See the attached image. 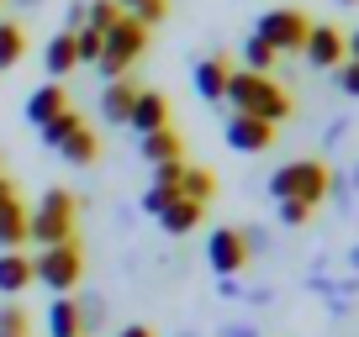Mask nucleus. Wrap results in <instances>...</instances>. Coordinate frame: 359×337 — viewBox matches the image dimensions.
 Instances as JSON below:
<instances>
[{"label": "nucleus", "instance_id": "obj_1", "mask_svg": "<svg viewBox=\"0 0 359 337\" xmlns=\"http://www.w3.org/2000/svg\"><path fill=\"white\" fill-rule=\"evenodd\" d=\"M222 101H233L238 116H259V122H269V127H280L285 116H291V95L269 74H248V69H233V74H227Z\"/></svg>", "mask_w": 359, "mask_h": 337}, {"label": "nucleus", "instance_id": "obj_2", "mask_svg": "<svg viewBox=\"0 0 359 337\" xmlns=\"http://www.w3.org/2000/svg\"><path fill=\"white\" fill-rule=\"evenodd\" d=\"M74 227H79L74 195H69L64 185H53V190H43V201H37L32 216H27V243H37V248L74 243Z\"/></svg>", "mask_w": 359, "mask_h": 337}, {"label": "nucleus", "instance_id": "obj_3", "mask_svg": "<svg viewBox=\"0 0 359 337\" xmlns=\"http://www.w3.org/2000/svg\"><path fill=\"white\" fill-rule=\"evenodd\" d=\"M327 185H333V174H327L323 158H291V164H280L269 174V195L275 201H302V206H317L327 195Z\"/></svg>", "mask_w": 359, "mask_h": 337}, {"label": "nucleus", "instance_id": "obj_4", "mask_svg": "<svg viewBox=\"0 0 359 337\" xmlns=\"http://www.w3.org/2000/svg\"><path fill=\"white\" fill-rule=\"evenodd\" d=\"M148 48V27L133 16H116V27H106V48H101V79H127V69L143 58Z\"/></svg>", "mask_w": 359, "mask_h": 337}, {"label": "nucleus", "instance_id": "obj_5", "mask_svg": "<svg viewBox=\"0 0 359 337\" xmlns=\"http://www.w3.org/2000/svg\"><path fill=\"white\" fill-rule=\"evenodd\" d=\"M79 280H85L79 243H58V248H37L32 253V285H48L53 295H69Z\"/></svg>", "mask_w": 359, "mask_h": 337}, {"label": "nucleus", "instance_id": "obj_6", "mask_svg": "<svg viewBox=\"0 0 359 337\" xmlns=\"http://www.w3.org/2000/svg\"><path fill=\"white\" fill-rule=\"evenodd\" d=\"M306 32H312V22H306L302 11H291V6H275V11H264L254 22V37H259V43H269L275 53H302Z\"/></svg>", "mask_w": 359, "mask_h": 337}, {"label": "nucleus", "instance_id": "obj_7", "mask_svg": "<svg viewBox=\"0 0 359 337\" xmlns=\"http://www.w3.org/2000/svg\"><path fill=\"white\" fill-rule=\"evenodd\" d=\"M248 259H254V253H248V243H243L238 227H217V232L206 237V264L217 269V280H238Z\"/></svg>", "mask_w": 359, "mask_h": 337}, {"label": "nucleus", "instance_id": "obj_8", "mask_svg": "<svg viewBox=\"0 0 359 337\" xmlns=\"http://www.w3.org/2000/svg\"><path fill=\"white\" fill-rule=\"evenodd\" d=\"M227 148H233V153H264L269 143H275V127L269 122H259V116H227Z\"/></svg>", "mask_w": 359, "mask_h": 337}, {"label": "nucleus", "instance_id": "obj_9", "mask_svg": "<svg viewBox=\"0 0 359 337\" xmlns=\"http://www.w3.org/2000/svg\"><path fill=\"white\" fill-rule=\"evenodd\" d=\"M302 53H306V64H312V69H338V64H344V32L327 27V22H317L312 32H306Z\"/></svg>", "mask_w": 359, "mask_h": 337}, {"label": "nucleus", "instance_id": "obj_10", "mask_svg": "<svg viewBox=\"0 0 359 337\" xmlns=\"http://www.w3.org/2000/svg\"><path fill=\"white\" fill-rule=\"evenodd\" d=\"M127 127H133L137 137L164 132V127H169V101H164L158 90H137V95H133V111H127Z\"/></svg>", "mask_w": 359, "mask_h": 337}, {"label": "nucleus", "instance_id": "obj_11", "mask_svg": "<svg viewBox=\"0 0 359 337\" xmlns=\"http://www.w3.org/2000/svg\"><path fill=\"white\" fill-rule=\"evenodd\" d=\"M227 74H233V64H227L222 53H212V58H201V64L191 69V79H196V95H201L206 106H217L227 95Z\"/></svg>", "mask_w": 359, "mask_h": 337}, {"label": "nucleus", "instance_id": "obj_12", "mask_svg": "<svg viewBox=\"0 0 359 337\" xmlns=\"http://www.w3.org/2000/svg\"><path fill=\"white\" fill-rule=\"evenodd\" d=\"M69 111V90H64V85H43V90H32V95H27V127H48V122H53V116H64Z\"/></svg>", "mask_w": 359, "mask_h": 337}, {"label": "nucleus", "instance_id": "obj_13", "mask_svg": "<svg viewBox=\"0 0 359 337\" xmlns=\"http://www.w3.org/2000/svg\"><path fill=\"white\" fill-rule=\"evenodd\" d=\"M137 153H143V164H180V158H185V137H180L175 127H164V132L137 137Z\"/></svg>", "mask_w": 359, "mask_h": 337}, {"label": "nucleus", "instance_id": "obj_14", "mask_svg": "<svg viewBox=\"0 0 359 337\" xmlns=\"http://www.w3.org/2000/svg\"><path fill=\"white\" fill-rule=\"evenodd\" d=\"M201 216H206V206H196V201H185V195H175V201L158 211V227H164L169 237H185V232H196V227H201Z\"/></svg>", "mask_w": 359, "mask_h": 337}, {"label": "nucleus", "instance_id": "obj_15", "mask_svg": "<svg viewBox=\"0 0 359 337\" xmlns=\"http://www.w3.org/2000/svg\"><path fill=\"white\" fill-rule=\"evenodd\" d=\"M32 285V259H27V248H11V253H0V295H22Z\"/></svg>", "mask_w": 359, "mask_h": 337}, {"label": "nucleus", "instance_id": "obj_16", "mask_svg": "<svg viewBox=\"0 0 359 337\" xmlns=\"http://www.w3.org/2000/svg\"><path fill=\"white\" fill-rule=\"evenodd\" d=\"M133 95H137V85H133V79H106V90H101V116H106L111 127H127Z\"/></svg>", "mask_w": 359, "mask_h": 337}, {"label": "nucleus", "instance_id": "obj_17", "mask_svg": "<svg viewBox=\"0 0 359 337\" xmlns=\"http://www.w3.org/2000/svg\"><path fill=\"white\" fill-rule=\"evenodd\" d=\"M58 153H64V164H74V168H90L95 158H101V137L90 132V127H74V132L64 137V148H58Z\"/></svg>", "mask_w": 359, "mask_h": 337}, {"label": "nucleus", "instance_id": "obj_18", "mask_svg": "<svg viewBox=\"0 0 359 337\" xmlns=\"http://www.w3.org/2000/svg\"><path fill=\"white\" fill-rule=\"evenodd\" d=\"M27 206L11 201L6 211H0V253H11V248H27Z\"/></svg>", "mask_w": 359, "mask_h": 337}, {"label": "nucleus", "instance_id": "obj_19", "mask_svg": "<svg viewBox=\"0 0 359 337\" xmlns=\"http://www.w3.org/2000/svg\"><path fill=\"white\" fill-rule=\"evenodd\" d=\"M48 332L53 337H79V301L74 295H53V306H48Z\"/></svg>", "mask_w": 359, "mask_h": 337}, {"label": "nucleus", "instance_id": "obj_20", "mask_svg": "<svg viewBox=\"0 0 359 337\" xmlns=\"http://www.w3.org/2000/svg\"><path fill=\"white\" fill-rule=\"evenodd\" d=\"M180 195H185V201H196V206H206V201L217 195V174H212V168L185 164V174H180Z\"/></svg>", "mask_w": 359, "mask_h": 337}, {"label": "nucleus", "instance_id": "obj_21", "mask_svg": "<svg viewBox=\"0 0 359 337\" xmlns=\"http://www.w3.org/2000/svg\"><path fill=\"white\" fill-rule=\"evenodd\" d=\"M43 64H48V74H53V79H64L69 69L79 64V58H74V32H58L53 43L43 48Z\"/></svg>", "mask_w": 359, "mask_h": 337}, {"label": "nucleus", "instance_id": "obj_22", "mask_svg": "<svg viewBox=\"0 0 359 337\" xmlns=\"http://www.w3.org/2000/svg\"><path fill=\"white\" fill-rule=\"evenodd\" d=\"M22 53H27V27L22 22H0V74L22 64Z\"/></svg>", "mask_w": 359, "mask_h": 337}, {"label": "nucleus", "instance_id": "obj_23", "mask_svg": "<svg viewBox=\"0 0 359 337\" xmlns=\"http://www.w3.org/2000/svg\"><path fill=\"white\" fill-rule=\"evenodd\" d=\"M116 11L133 16V22H143V27H158L169 16V0H116Z\"/></svg>", "mask_w": 359, "mask_h": 337}, {"label": "nucleus", "instance_id": "obj_24", "mask_svg": "<svg viewBox=\"0 0 359 337\" xmlns=\"http://www.w3.org/2000/svg\"><path fill=\"white\" fill-rule=\"evenodd\" d=\"M275 64H280V53H275L269 43H259V37L248 32V43H243V69H248V74H269Z\"/></svg>", "mask_w": 359, "mask_h": 337}, {"label": "nucleus", "instance_id": "obj_25", "mask_svg": "<svg viewBox=\"0 0 359 337\" xmlns=\"http://www.w3.org/2000/svg\"><path fill=\"white\" fill-rule=\"evenodd\" d=\"M101 48H106V32H95V27H79L74 32V58L79 64H101Z\"/></svg>", "mask_w": 359, "mask_h": 337}, {"label": "nucleus", "instance_id": "obj_26", "mask_svg": "<svg viewBox=\"0 0 359 337\" xmlns=\"http://www.w3.org/2000/svg\"><path fill=\"white\" fill-rule=\"evenodd\" d=\"M74 127H85V122H79V111L69 106L64 116H53V122H48V127H37V132H43V143H48V148H64V137L74 132Z\"/></svg>", "mask_w": 359, "mask_h": 337}, {"label": "nucleus", "instance_id": "obj_27", "mask_svg": "<svg viewBox=\"0 0 359 337\" xmlns=\"http://www.w3.org/2000/svg\"><path fill=\"white\" fill-rule=\"evenodd\" d=\"M101 322H106V301L101 295H85V301H79V337H90Z\"/></svg>", "mask_w": 359, "mask_h": 337}, {"label": "nucleus", "instance_id": "obj_28", "mask_svg": "<svg viewBox=\"0 0 359 337\" xmlns=\"http://www.w3.org/2000/svg\"><path fill=\"white\" fill-rule=\"evenodd\" d=\"M116 0H90L85 6V27H95V32H106V27H116Z\"/></svg>", "mask_w": 359, "mask_h": 337}, {"label": "nucleus", "instance_id": "obj_29", "mask_svg": "<svg viewBox=\"0 0 359 337\" xmlns=\"http://www.w3.org/2000/svg\"><path fill=\"white\" fill-rule=\"evenodd\" d=\"M0 332H11V337H27V332H32V322H27V306H16V301L0 306Z\"/></svg>", "mask_w": 359, "mask_h": 337}, {"label": "nucleus", "instance_id": "obj_30", "mask_svg": "<svg viewBox=\"0 0 359 337\" xmlns=\"http://www.w3.org/2000/svg\"><path fill=\"white\" fill-rule=\"evenodd\" d=\"M280 206V227H306L312 222V206H302V201H275Z\"/></svg>", "mask_w": 359, "mask_h": 337}, {"label": "nucleus", "instance_id": "obj_31", "mask_svg": "<svg viewBox=\"0 0 359 337\" xmlns=\"http://www.w3.org/2000/svg\"><path fill=\"white\" fill-rule=\"evenodd\" d=\"M333 74H338V90H344V95H354V101H359V64H348V58H344V64H338Z\"/></svg>", "mask_w": 359, "mask_h": 337}, {"label": "nucleus", "instance_id": "obj_32", "mask_svg": "<svg viewBox=\"0 0 359 337\" xmlns=\"http://www.w3.org/2000/svg\"><path fill=\"white\" fill-rule=\"evenodd\" d=\"M180 174H185V158H180V164H154V185H169V190H180Z\"/></svg>", "mask_w": 359, "mask_h": 337}, {"label": "nucleus", "instance_id": "obj_33", "mask_svg": "<svg viewBox=\"0 0 359 337\" xmlns=\"http://www.w3.org/2000/svg\"><path fill=\"white\" fill-rule=\"evenodd\" d=\"M85 27V0H69V11H64V27L58 32H79Z\"/></svg>", "mask_w": 359, "mask_h": 337}, {"label": "nucleus", "instance_id": "obj_34", "mask_svg": "<svg viewBox=\"0 0 359 337\" xmlns=\"http://www.w3.org/2000/svg\"><path fill=\"white\" fill-rule=\"evenodd\" d=\"M11 201H16V185L6 180V174H0V211H6V206H11Z\"/></svg>", "mask_w": 359, "mask_h": 337}, {"label": "nucleus", "instance_id": "obj_35", "mask_svg": "<svg viewBox=\"0 0 359 337\" xmlns=\"http://www.w3.org/2000/svg\"><path fill=\"white\" fill-rule=\"evenodd\" d=\"M222 337H259L248 322H233V327H222Z\"/></svg>", "mask_w": 359, "mask_h": 337}, {"label": "nucleus", "instance_id": "obj_36", "mask_svg": "<svg viewBox=\"0 0 359 337\" xmlns=\"http://www.w3.org/2000/svg\"><path fill=\"white\" fill-rule=\"evenodd\" d=\"M217 290H222L227 301H238V295H243V285H238V280H217Z\"/></svg>", "mask_w": 359, "mask_h": 337}, {"label": "nucleus", "instance_id": "obj_37", "mask_svg": "<svg viewBox=\"0 0 359 337\" xmlns=\"http://www.w3.org/2000/svg\"><path fill=\"white\" fill-rule=\"evenodd\" d=\"M116 337H154V327H143V322H133V327H122Z\"/></svg>", "mask_w": 359, "mask_h": 337}, {"label": "nucleus", "instance_id": "obj_38", "mask_svg": "<svg viewBox=\"0 0 359 337\" xmlns=\"http://www.w3.org/2000/svg\"><path fill=\"white\" fill-rule=\"evenodd\" d=\"M344 58H348V64H359V32L344 37Z\"/></svg>", "mask_w": 359, "mask_h": 337}, {"label": "nucleus", "instance_id": "obj_39", "mask_svg": "<svg viewBox=\"0 0 359 337\" xmlns=\"http://www.w3.org/2000/svg\"><path fill=\"white\" fill-rule=\"evenodd\" d=\"M11 6H22V11H32V6H43V0H11Z\"/></svg>", "mask_w": 359, "mask_h": 337}, {"label": "nucleus", "instance_id": "obj_40", "mask_svg": "<svg viewBox=\"0 0 359 337\" xmlns=\"http://www.w3.org/2000/svg\"><path fill=\"white\" fill-rule=\"evenodd\" d=\"M348 264H354V269H359V248H354V253H348Z\"/></svg>", "mask_w": 359, "mask_h": 337}, {"label": "nucleus", "instance_id": "obj_41", "mask_svg": "<svg viewBox=\"0 0 359 337\" xmlns=\"http://www.w3.org/2000/svg\"><path fill=\"white\" fill-rule=\"evenodd\" d=\"M338 6H354V0H338Z\"/></svg>", "mask_w": 359, "mask_h": 337}, {"label": "nucleus", "instance_id": "obj_42", "mask_svg": "<svg viewBox=\"0 0 359 337\" xmlns=\"http://www.w3.org/2000/svg\"><path fill=\"white\" fill-rule=\"evenodd\" d=\"M354 185H359V168H354Z\"/></svg>", "mask_w": 359, "mask_h": 337}, {"label": "nucleus", "instance_id": "obj_43", "mask_svg": "<svg viewBox=\"0 0 359 337\" xmlns=\"http://www.w3.org/2000/svg\"><path fill=\"white\" fill-rule=\"evenodd\" d=\"M0 337H11V332H0Z\"/></svg>", "mask_w": 359, "mask_h": 337}, {"label": "nucleus", "instance_id": "obj_44", "mask_svg": "<svg viewBox=\"0 0 359 337\" xmlns=\"http://www.w3.org/2000/svg\"><path fill=\"white\" fill-rule=\"evenodd\" d=\"M0 6H6V0H0Z\"/></svg>", "mask_w": 359, "mask_h": 337}]
</instances>
